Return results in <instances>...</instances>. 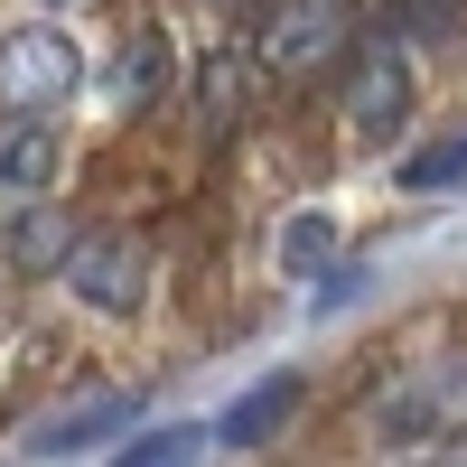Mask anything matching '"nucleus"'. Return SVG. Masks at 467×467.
<instances>
[{
    "label": "nucleus",
    "mask_w": 467,
    "mask_h": 467,
    "mask_svg": "<svg viewBox=\"0 0 467 467\" xmlns=\"http://www.w3.org/2000/svg\"><path fill=\"white\" fill-rule=\"evenodd\" d=\"M327 253H337L327 215H299V224L281 234V271H290V281H318V271H327Z\"/></svg>",
    "instance_id": "1a4fd4ad"
},
{
    "label": "nucleus",
    "mask_w": 467,
    "mask_h": 467,
    "mask_svg": "<svg viewBox=\"0 0 467 467\" xmlns=\"http://www.w3.org/2000/svg\"><path fill=\"white\" fill-rule=\"evenodd\" d=\"M411 467H449V458H411Z\"/></svg>",
    "instance_id": "f3484780"
},
{
    "label": "nucleus",
    "mask_w": 467,
    "mask_h": 467,
    "mask_svg": "<svg viewBox=\"0 0 467 467\" xmlns=\"http://www.w3.org/2000/svg\"><path fill=\"white\" fill-rule=\"evenodd\" d=\"M393 28H402V37H431V47H449V37L467 28V0H393Z\"/></svg>",
    "instance_id": "9b49d317"
},
{
    "label": "nucleus",
    "mask_w": 467,
    "mask_h": 467,
    "mask_svg": "<svg viewBox=\"0 0 467 467\" xmlns=\"http://www.w3.org/2000/svg\"><path fill=\"white\" fill-rule=\"evenodd\" d=\"M365 420L383 440H431V431H467V356H411L383 393L365 402Z\"/></svg>",
    "instance_id": "f257e3e1"
},
{
    "label": "nucleus",
    "mask_w": 467,
    "mask_h": 467,
    "mask_svg": "<svg viewBox=\"0 0 467 467\" xmlns=\"http://www.w3.org/2000/svg\"><path fill=\"white\" fill-rule=\"evenodd\" d=\"M75 85H85V57H75L66 28H10L0 37V112H57Z\"/></svg>",
    "instance_id": "f03ea898"
},
{
    "label": "nucleus",
    "mask_w": 467,
    "mask_h": 467,
    "mask_svg": "<svg viewBox=\"0 0 467 467\" xmlns=\"http://www.w3.org/2000/svg\"><path fill=\"white\" fill-rule=\"evenodd\" d=\"M37 10H66V0H37Z\"/></svg>",
    "instance_id": "a211bd4d"
},
{
    "label": "nucleus",
    "mask_w": 467,
    "mask_h": 467,
    "mask_svg": "<svg viewBox=\"0 0 467 467\" xmlns=\"http://www.w3.org/2000/svg\"><path fill=\"white\" fill-rule=\"evenodd\" d=\"M449 467H467V440H458V449H449Z\"/></svg>",
    "instance_id": "dca6fc26"
},
{
    "label": "nucleus",
    "mask_w": 467,
    "mask_h": 467,
    "mask_svg": "<svg viewBox=\"0 0 467 467\" xmlns=\"http://www.w3.org/2000/svg\"><path fill=\"white\" fill-rule=\"evenodd\" d=\"M234 103H244V85H234V66L215 57L206 66V122H234Z\"/></svg>",
    "instance_id": "2eb2a0df"
},
{
    "label": "nucleus",
    "mask_w": 467,
    "mask_h": 467,
    "mask_svg": "<svg viewBox=\"0 0 467 467\" xmlns=\"http://www.w3.org/2000/svg\"><path fill=\"white\" fill-rule=\"evenodd\" d=\"M187 449H197V431H160V440H140V449H122L112 467H187Z\"/></svg>",
    "instance_id": "4468645a"
},
{
    "label": "nucleus",
    "mask_w": 467,
    "mask_h": 467,
    "mask_svg": "<svg viewBox=\"0 0 467 467\" xmlns=\"http://www.w3.org/2000/svg\"><path fill=\"white\" fill-rule=\"evenodd\" d=\"M66 169V140L37 122V112H19L10 131H0V197H47Z\"/></svg>",
    "instance_id": "423d86ee"
},
{
    "label": "nucleus",
    "mask_w": 467,
    "mask_h": 467,
    "mask_svg": "<svg viewBox=\"0 0 467 467\" xmlns=\"http://www.w3.org/2000/svg\"><path fill=\"white\" fill-rule=\"evenodd\" d=\"M411 122V66L393 37H374V47H356V75H346V131H402Z\"/></svg>",
    "instance_id": "39448f33"
},
{
    "label": "nucleus",
    "mask_w": 467,
    "mask_h": 467,
    "mask_svg": "<svg viewBox=\"0 0 467 467\" xmlns=\"http://www.w3.org/2000/svg\"><path fill=\"white\" fill-rule=\"evenodd\" d=\"M160 85H169V37L150 28L140 47H131V66H122V103H140V94H160Z\"/></svg>",
    "instance_id": "ddd939ff"
},
{
    "label": "nucleus",
    "mask_w": 467,
    "mask_h": 467,
    "mask_svg": "<svg viewBox=\"0 0 467 467\" xmlns=\"http://www.w3.org/2000/svg\"><path fill=\"white\" fill-rule=\"evenodd\" d=\"M299 411V374H271V383H253L244 402H234L224 420H215V440H234V449H262L271 431H281V420Z\"/></svg>",
    "instance_id": "0eeeda50"
},
{
    "label": "nucleus",
    "mask_w": 467,
    "mask_h": 467,
    "mask_svg": "<svg viewBox=\"0 0 467 467\" xmlns=\"http://www.w3.org/2000/svg\"><path fill=\"white\" fill-rule=\"evenodd\" d=\"M66 290L85 308H103V318H131V308L150 299V253L131 244V234H85L75 262H66Z\"/></svg>",
    "instance_id": "20e7f679"
},
{
    "label": "nucleus",
    "mask_w": 467,
    "mask_h": 467,
    "mask_svg": "<svg viewBox=\"0 0 467 467\" xmlns=\"http://www.w3.org/2000/svg\"><path fill=\"white\" fill-rule=\"evenodd\" d=\"M458 178H467V140H431L402 160V187H458Z\"/></svg>",
    "instance_id": "f8f14e48"
},
{
    "label": "nucleus",
    "mask_w": 467,
    "mask_h": 467,
    "mask_svg": "<svg viewBox=\"0 0 467 467\" xmlns=\"http://www.w3.org/2000/svg\"><path fill=\"white\" fill-rule=\"evenodd\" d=\"M131 402H85V411H57V420H37V449H85V440H103V420H122Z\"/></svg>",
    "instance_id": "9d476101"
},
{
    "label": "nucleus",
    "mask_w": 467,
    "mask_h": 467,
    "mask_svg": "<svg viewBox=\"0 0 467 467\" xmlns=\"http://www.w3.org/2000/svg\"><path fill=\"white\" fill-rule=\"evenodd\" d=\"M346 37H356V10H346V0H281V10L262 19V66L271 75H327L346 57Z\"/></svg>",
    "instance_id": "7ed1b4c3"
},
{
    "label": "nucleus",
    "mask_w": 467,
    "mask_h": 467,
    "mask_svg": "<svg viewBox=\"0 0 467 467\" xmlns=\"http://www.w3.org/2000/svg\"><path fill=\"white\" fill-rule=\"evenodd\" d=\"M75 244H85V234H75V215H66V206H28V215H19V234H10V262H19V271H66V262H75Z\"/></svg>",
    "instance_id": "6e6552de"
}]
</instances>
